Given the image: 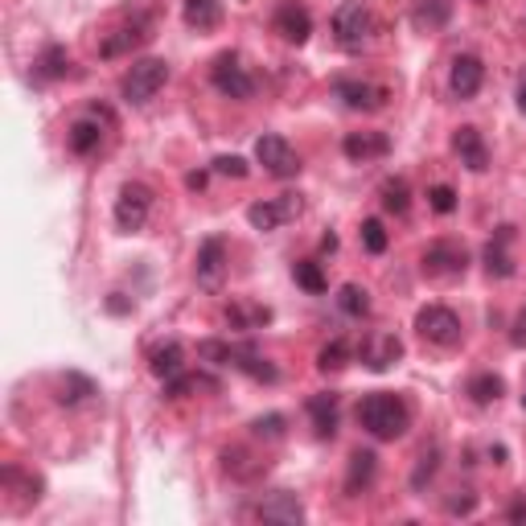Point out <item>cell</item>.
<instances>
[{
    "label": "cell",
    "mask_w": 526,
    "mask_h": 526,
    "mask_svg": "<svg viewBox=\"0 0 526 526\" xmlns=\"http://www.w3.org/2000/svg\"><path fill=\"white\" fill-rule=\"evenodd\" d=\"M119 296H124V293H111V301H108V309H111V312H127V309H132V304L119 301Z\"/></svg>",
    "instance_id": "obj_43"
},
{
    "label": "cell",
    "mask_w": 526,
    "mask_h": 526,
    "mask_svg": "<svg viewBox=\"0 0 526 526\" xmlns=\"http://www.w3.org/2000/svg\"><path fill=\"white\" fill-rule=\"evenodd\" d=\"M379 202L387 215H408V206H411V189L403 177H387L379 186Z\"/></svg>",
    "instance_id": "obj_28"
},
{
    "label": "cell",
    "mask_w": 526,
    "mask_h": 526,
    "mask_svg": "<svg viewBox=\"0 0 526 526\" xmlns=\"http://www.w3.org/2000/svg\"><path fill=\"white\" fill-rule=\"evenodd\" d=\"M321 251H338V234H325V239H321Z\"/></svg>",
    "instance_id": "obj_46"
},
{
    "label": "cell",
    "mask_w": 526,
    "mask_h": 526,
    "mask_svg": "<svg viewBox=\"0 0 526 526\" xmlns=\"http://www.w3.org/2000/svg\"><path fill=\"white\" fill-rule=\"evenodd\" d=\"M189 30L197 33H215L223 25V0H186V9H181Z\"/></svg>",
    "instance_id": "obj_23"
},
{
    "label": "cell",
    "mask_w": 526,
    "mask_h": 526,
    "mask_svg": "<svg viewBox=\"0 0 526 526\" xmlns=\"http://www.w3.org/2000/svg\"><path fill=\"white\" fill-rule=\"evenodd\" d=\"M338 309L346 312V317H366V312H371V296H366V288H358V284H341Z\"/></svg>",
    "instance_id": "obj_34"
},
{
    "label": "cell",
    "mask_w": 526,
    "mask_h": 526,
    "mask_svg": "<svg viewBox=\"0 0 526 526\" xmlns=\"http://www.w3.org/2000/svg\"><path fill=\"white\" fill-rule=\"evenodd\" d=\"M296 215H301V197L280 194V197H272V202H255L251 210H247V223H251L255 231H280V226L293 223Z\"/></svg>",
    "instance_id": "obj_10"
},
{
    "label": "cell",
    "mask_w": 526,
    "mask_h": 526,
    "mask_svg": "<svg viewBox=\"0 0 526 526\" xmlns=\"http://www.w3.org/2000/svg\"><path fill=\"white\" fill-rule=\"evenodd\" d=\"M276 33H280L288 46H304L312 33V17L304 4H296V0H284L280 9H276Z\"/></svg>",
    "instance_id": "obj_14"
},
{
    "label": "cell",
    "mask_w": 526,
    "mask_h": 526,
    "mask_svg": "<svg viewBox=\"0 0 526 526\" xmlns=\"http://www.w3.org/2000/svg\"><path fill=\"white\" fill-rule=\"evenodd\" d=\"M502 390H506V382L497 379V374H478V379H469V399L481 403V408L502 399Z\"/></svg>",
    "instance_id": "obj_32"
},
{
    "label": "cell",
    "mask_w": 526,
    "mask_h": 526,
    "mask_svg": "<svg viewBox=\"0 0 526 526\" xmlns=\"http://www.w3.org/2000/svg\"><path fill=\"white\" fill-rule=\"evenodd\" d=\"M38 75H41V78H66V75H70V54H66V46H46V49H41Z\"/></svg>",
    "instance_id": "obj_33"
},
{
    "label": "cell",
    "mask_w": 526,
    "mask_h": 526,
    "mask_svg": "<svg viewBox=\"0 0 526 526\" xmlns=\"http://www.w3.org/2000/svg\"><path fill=\"white\" fill-rule=\"evenodd\" d=\"M374 33V17L362 0H346L338 13H333V38L341 49H362Z\"/></svg>",
    "instance_id": "obj_4"
},
{
    "label": "cell",
    "mask_w": 526,
    "mask_h": 526,
    "mask_svg": "<svg viewBox=\"0 0 526 526\" xmlns=\"http://www.w3.org/2000/svg\"><path fill=\"white\" fill-rule=\"evenodd\" d=\"M169 83V62L165 58H136L132 66H127L124 83H119V91H124L127 103H136V108H145L148 99L156 95V91Z\"/></svg>",
    "instance_id": "obj_3"
},
{
    "label": "cell",
    "mask_w": 526,
    "mask_h": 526,
    "mask_svg": "<svg viewBox=\"0 0 526 526\" xmlns=\"http://www.w3.org/2000/svg\"><path fill=\"white\" fill-rule=\"evenodd\" d=\"M255 161H259L272 177H280V181L301 173V156H296V148L284 136H259L255 140Z\"/></svg>",
    "instance_id": "obj_8"
},
{
    "label": "cell",
    "mask_w": 526,
    "mask_h": 526,
    "mask_svg": "<svg viewBox=\"0 0 526 526\" xmlns=\"http://www.w3.org/2000/svg\"><path fill=\"white\" fill-rule=\"evenodd\" d=\"M210 83H215L226 99H239V103L255 95V78L247 75V66L239 62V54H218L215 66H210Z\"/></svg>",
    "instance_id": "obj_7"
},
{
    "label": "cell",
    "mask_w": 526,
    "mask_h": 526,
    "mask_svg": "<svg viewBox=\"0 0 526 526\" xmlns=\"http://www.w3.org/2000/svg\"><path fill=\"white\" fill-rule=\"evenodd\" d=\"M510 234H514V226H497V239L486 247V251H481V263H486V272L497 276V280H510V276H514V259L506 255Z\"/></svg>",
    "instance_id": "obj_22"
},
{
    "label": "cell",
    "mask_w": 526,
    "mask_h": 526,
    "mask_svg": "<svg viewBox=\"0 0 526 526\" xmlns=\"http://www.w3.org/2000/svg\"><path fill=\"white\" fill-rule=\"evenodd\" d=\"M518 108H522V116H526V78H522V87H518Z\"/></svg>",
    "instance_id": "obj_47"
},
{
    "label": "cell",
    "mask_w": 526,
    "mask_h": 526,
    "mask_svg": "<svg viewBox=\"0 0 526 526\" xmlns=\"http://www.w3.org/2000/svg\"><path fill=\"white\" fill-rule=\"evenodd\" d=\"M473 506H478V497L469 494V489H457V497H449V514H473Z\"/></svg>",
    "instance_id": "obj_41"
},
{
    "label": "cell",
    "mask_w": 526,
    "mask_h": 526,
    "mask_svg": "<svg viewBox=\"0 0 526 526\" xmlns=\"http://www.w3.org/2000/svg\"><path fill=\"white\" fill-rule=\"evenodd\" d=\"M362 247H366L371 255H382L390 247V234L379 218H366V223H362Z\"/></svg>",
    "instance_id": "obj_36"
},
{
    "label": "cell",
    "mask_w": 526,
    "mask_h": 526,
    "mask_svg": "<svg viewBox=\"0 0 526 526\" xmlns=\"http://www.w3.org/2000/svg\"><path fill=\"white\" fill-rule=\"evenodd\" d=\"M510 341H514L518 350H522V346H526V304H522V309H518V317H514V329H510Z\"/></svg>",
    "instance_id": "obj_42"
},
{
    "label": "cell",
    "mask_w": 526,
    "mask_h": 526,
    "mask_svg": "<svg viewBox=\"0 0 526 526\" xmlns=\"http://www.w3.org/2000/svg\"><path fill=\"white\" fill-rule=\"evenodd\" d=\"M419 267H424V276L428 280H457V276H465L469 267V251L457 243H432L428 251H424V259H419Z\"/></svg>",
    "instance_id": "obj_9"
},
{
    "label": "cell",
    "mask_w": 526,
    "mask_h": 526,
    "mask_svg": "<svg viewBox=\"0 0 526 526\" xmlns=\"http://www.w3.org/2000/svg\"><path fill=\"white\" fill-rule=\"evenodd\" d=\"M510 518H526V497H518L514 506H510Z\"/></svg>",
    "instance_id": "obj_45"
},
{
    "label": "cell",
    "mask_w": 526,
    "mask_h": 526,
    "mask_svg": "<svg viewBox=\"0 0 526 526\" xmlns=\"http://www.w3.org/2000/svg\"><path fill=\"white\" fill-rule=\"evenodd\" d=\"M255 518H263V522H301L304 506H301V497H296V494L276 489V494H267L259 506H255Z\"/></svg>",
    "instance_id": "obj_19"
},
{
    "label": "cell",
    "mask_w": 526,
    "mask_h": 526,
    "mask_svg": "<svg viewBox=\"0 0 526 526\" xmlns=\"http://www.w3.org/2000/svg\"><path fill=\"white\" fill-rule=\"evenodd\" d=\"M333 91H338V99L346 103V108H354V111H379L382 103H387V87L358 83V78H341Z\"/></svg>",
    "instance_id": "obj_17"
},
{
    "label": "cell",
    "mask_w": 526,
    "mask_h": 526,
    "mask_svg": "<svg viewBox=\"0 0 526 526\" xmlns=\"http://www.w3.org/2000/svg\"><path fill=\"white\" fill-rule=\"evenodd\" d=\"M148 38H153V25H148V21L119 25V30L103 33V41H99V58H124V54H136Z\"/></svg>",
    "instance_id": "obj_11"
},
{
    "label": "cell",
    "mask_w": 526,
    "mask_h": 526,
    "mask_svg": "<svg viewBox=\"0 0 526 526\" xmlns=\"http://www.w3.org/2000/svg\"><path fill=\"white\" fill-rule=\"evenodd\" d=\"M66 145H70V153H75V156L99 153V145H103V124H99V116L75 119V124H70V132H66Z\"/></svg>",
    "instance_id": "obj_20"
},
{
    "label": "cell",
    "mask_w": 526,
    "mask_h": 526,
    "mask_svg": "<svg viewBox=\"0 0 526 526\" xmlns=\"http://www.w3.org/2000/svg\"><path fill=\"white\" fill-rule=\"evenodd\" d=\"M452 153L460 156V165H465L469 173H486L489 169V148H486V140H481V132L473 124L457 127V136H452Z\"/></svg>",
    "instance_id": "obj_15"
},
{
    "label": "cell",
    "mask_w": 526,
    "mask_h": 526,
    "mask_svg": "<svg viewBox=\"0 0 526 526\" xmlns=\"http://www.w3.org/2000/svg\"><path fill=\"white\" fill-rule=\"evenodd\" d=\"M358 424L371 432L374 440H399L403 432L411 428V408L399 399V395H390V390H374L366 399L358 403Z\"/></svg>",
    "instance_id": "obj_1"
},
{
    "label": "cell",
    "mask_w": 526,
    "mask_h": 526,
    "mask_svg": "<svg viewBox=\"0 0 526 526\" xmlns=\"http://www.w3.org/2000/svg\"><path fill=\"white\" fill-rule=\"evenodd\" d=\"M186 186H189V189H202V186H206V173H189V177H186Z\"/></svg>",
    "instance_id": "obj_44"
},
{
    "label": "cell",
    "mask_w": 526,
    "mask_h": 526,
    "mask_svg": "<svg viewBox=\"0 0 526 526\" xmlns=\"http://www.w3.org/2000/svg\"><path fill=\"white\" fill-rule=\"evenodd\" d=\"M399 358H403V341L395 338V333H371V338L362 341V366H366V371L382 374Z\"/></svg>",
    "instance_id": "obj_13"
},
{
    "label": "cell",
    "mask_w": 526,
    "mask_h": 526,
    "mask_svg": "<svg viewBox=\"0 0 526 526\" xmlns=\"http://www.w3.org/2000/svg\"><path fill=\"white\" fill-rule=\"evenodd\" d=\"M350 358H354L350 341H346V338H333L329 346H325V350L317 354V371H325V374H333V371H346V366H350Z\"/></svg>",
    "instance_id": "obj_31"
},
{
    "label": "cell",
    "mask_w": 526,
    "mask_h": 526,
    "mask_svg": "<svg viewBox=\"0 0 526 526\" xmlns=\"http://www.w3.org/2000/svg\"><path fill=\"white\" fill-rule=\"evenodd\" d=\"M202 387H215V379H206V374H177V379H169L165 382V395L169 399H186V395H194V390H202Z\"/></svg>",
    "instance_id": "obj_35"
},
{
    "label": "cell",
    "mask_w": 526,
    "mask_h": 526,
    "mask_svg": "<svg viewBox=\"0 0 526 526\" xmlns=\"http://www.w3.org/2000/svg\"><path fill=\"white\" fill-rule=\"evenodd\" d=\"M309 416H312V424H317V436H333L338 432V395H312L309 399Z\"/></svg>",
    "instance_id": "obj_27"
},
{
    "label": "cell",
    "mask_w": 526,
    "mask_h": 526,
    "mask_svg": "<svg viewBox=\"0 0 526 526\" xmlns=\"http://www.w3.org/2000/svg\"><path fill=\"white\" fill-rule=\"evenodd\" d=\"M197 358L215 362V366H231V371H243L255 382H276V366L263 358L255 346H231V341H202L197 346Z\"/></svg>",
    "instance_id": "obj_2"
},
{
    "label": "cell",
    "mask_w": 526,
    "mask_h": 526,
    "mask_svg": "<svg viewBox=\"0 0 526 526\" xmlns=\"http://www.w3.org/2000/svg\"><path fill=\"white\" fill-rule=\"evenodd\" d=\"M522 408H526V395H522Z\"/></svg>",
    "instance_id": "obj_48"
},
{
    "label": "cell",
    "mask_w": 526,
    "mask_h": 526,
    "mask_svg": "<svg viewBox=\"0 0 526 526\" xmlns=\"http://www.w3.org/2000/svg\"><path fill=\"white\" fill-rule=\"evenodd\" d=\"M267 321H272V309H263V304H226V325L231 329H263Z\"/></svg>",
    "instance_id": "obj_26"
},
{
    "label": "cell",
    "mask_w": 526,
    "mask_h": 526,
    "mask_svg": "<svg viewBox=\"0 0 526 526\" xmlns=\"http://www.w3.org/2000/svg\"><path fill=\"white\" fill-rule=\"evenodd\" d=\"M148 215H153V189L145 181H124L119 197H116V226L127 234H136V231H145Z\"/></svg>",
    "instance_id": "obj_6"
},
{
    "label": "cell",
    "mask_w": 526,
    "mask_h": 526,
    "mask_svg": "<svg viewBox=\"0 0 526 526\" xmlns=\"http://www.w3.org/2000/svg\"><path fill=\"white\" fill-rule=\"evenodd\" d=\"M452 21V0H416L411 9V25L419 33H440Z\"/></svg>",
    "instance_id": "obj_21"
},
{
    "label": "cell",
    "mask_w": 526,
    "mask_h": 526,
    "mask_svg": "<svg viewBox=\"0 0 526 526\" xmlns=\"http://www.w3.org/2000/svg\"><path fill=\"white\" fill-rule=\"evenodd\" d=\"M374 473H379V457H374L371 449H358L350 457V473H346V489L350 494H362V489L374 481Z\"/></svg>",
    "instance_id": "obj_25"
},
{
    "label": "cell",
    "mask_w": 526,
    "mask_h": 526,
    "mask_svg": "<svg viewBox=\"0 0 526 526\" xmlns=\"http://www.w3.org/2000/svg\"><path fill=\"white\" fill-rule=\"evenodd\" d=\"M341 153L350 156L354 165H366V161H382L390 153V140L387 132H350L341 140Z\"/></svg>",
    "instance_id": "obj_18"
},
{
    "label": "cell",
    "mask_w": 526,
    "mask_h": 526,
    "mask_svg": "<svg viewBox=\"0 0 526 526\" xmlns=\"http://www.w3.org/2000/svg\"><path fill=\"white\" fill-rule=\"evenodd\" d=\"M95 395V382L87 379V374H78V371H66L58 379V403H66V408H75V403L91 399Z\"/></svg>",
    "instance_id": "obj_29"
},
{
    "label": "cell",
    "mask_w": 526,
    "mask_h": 526,
    "mask_svg": "<svg viewBox=\"0 0 526 526\" xmlns=\"http://www.w3.org/2000/svg\"><path fill=\"white\" fill-rule=\"evenodd\" d=\"M148 371L156 374V379H177V374L186 371V350L177 346V341H165V346H156L153 354H148Z\"/></svg>",
    "instance_id": "obj_24"
},
{
    "label": "cell",
    "mask_w": 526,
    "mask_h": 526,
    "mask_svg": "<svg viewBox=\"0 0 526 526\" xmlns=\"http://www.w3.org/2000/svg\"><path fill=\"white\" fill-rule=\"evenodd\" d=\"M428 206L436 210V215H452V210H457V189L452 186H432L428 189Z\"/></svg>",
    "instance_id": "obj_37"
},
{
    "label": "cell",
    "mask_w": 526,
    "mask_h": 526,
    "mask_svg": "<svg viewBox=\"0 0 526 526\" xmlns=\"http://www.w3.org/2000/svg\"><path fill=\"white\" fill-rule=\"evenodd\" d=\"M481 83H486V62L478 58V54H460L457 62H452V75H449V87L457 99H473L481 91Z\"/></svg>",
    "instance_id": "obj_16"
},
{
    "label": "cell",
    "mask_w": 526,
    "mask_h": 526,
    "mask_svg": "<svg viewBox=\"0 0 526 526\" xmlns=\"http://www.w3.org/2000/svg\"><path fill=\"white\" fill-rule=\"evenodd\" d=\"M416 329L424 341H432V346H444V350H452V346H460V338H465V325H460V317L452 309H444V304H428V309L416 312Z\"/></svg>",
    "instance_id": "obj_5"
},
{
    "label": "cell",
    "mask_w": 526,
    "mask_h": 526,
    "mask_svg": "<svg viewBox=\"0 0 526 526\" xmlns=\"http://www.w3.org/2000/svg\"><path fill=\"white\" fill-rule=\"evenodd\" d=\"M215 173H223V177H239V181H243V177L251 173V165H247L243 156H218V161H215Z\"/></svg>",
    "instance_id": "obj_40"
},
{
    "label": "cell",
    "mask_w": 526,
    "mask_h": 526,
    "mask_svg": "<svg viewBox=\"0 0 526 526\" xmlns=\"http://www.w3.org/2000/svg\"><path fill=\"white\" fill-rule=\"evenodd\" d=\"M436 465H440V452H436V449H432V452H424V457H419V469L411 473V486H416V489H424V486H428V481L436 478Z\"/></svg>",
    "instance_id": "obj_39"
},
{
    "label": "cell",
    "mask_w": 526,
    "mask_h": 526,
    "mask_svg": "<svg viewBox=\"0 0 526 526\" xmlns=\"http://www.w3.org/2000/svg\"><path fill=\"white\" fill-rule=\"evenodd\" d=\"M284 428H288V419H284V416H259V419L251 424V432H255L259 440H280Z\"/></svg>",
    "instance_id": "obj_38"
},
{
    "label": "cell",
    "mask_w": 526,
    "mask_h": 526,
    "mask_svg": "<svg viewBox=\"0 0 526 526\" xmlns=\"http://www.w3.org/2000/svg\"><path fill=\"white\" fill-rule=\"evenodd\" d=\"M194 276L202 288H223L226 280V243L223 239H206L202 247H197V263H194Z\"/></svg>",
    "instance_id": "obj_12"
},
{
    "label": "cell",
    "mask_w": 526,
    "mask_h": 526,
    "mask_svg": "<svg viewBox=\"0 0 526 526\" xmlns=\"http://www.w3.org/2000/svg\"><path fill=\"white\" fill-rule=\"evenodd\" d=\"M293 280L301 284L309 296H321L325 288H329V280H325V272H321V263H312V259H296L293 263Z\"/></svg>",
    "instance_id": "obj_30"
}]
</instances>
